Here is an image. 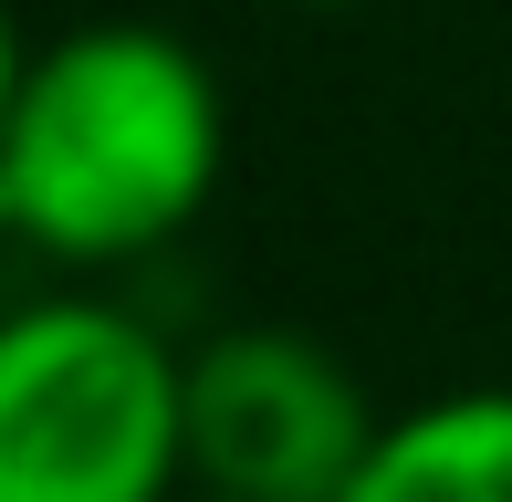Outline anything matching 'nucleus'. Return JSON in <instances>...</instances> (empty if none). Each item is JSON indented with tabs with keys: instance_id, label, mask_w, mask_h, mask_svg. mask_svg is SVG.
I'll return each mask as SVG.
<instances>
[{
	"instance_id": "obj_1",
	"label": "nucleus",
	"mask_w": 512,
	"mask_h": 502,
	"mask_svg": "<svg viewBox=\"0 0 512 502\" xmlns=\"http://www.w3.org/2000/svg\"><path fill=\"white\" fill-rule=\"evenodd\" d=\"M230 168V95L168 21H74L32 42L0 116V241L63 283L178 251Z\"/></svg>"
},
{
	"instance_id": "obj_2",
	"label": "nucleus",
	"mask_w": 512,
	"mask_h": 502,
	"mask_svg": "<svg viewBox=\"0 0 512 502\" xmlns=\"http://www.w3.org/2000/svg\"><path fill=\"white\" fill-rule=\"evenodd\" d=\"M178 346L105 283H53L0 314V502H178L189 419Z\"/></svg>"
},
{
	"instance_id": "obj_3",
	"label": "nucleus",
	"mask_w": 512,
	"mask_h": 502,
	"mask_svg": "<svg viewBox=\"0 0 512 502\" xmlns=\"http://www.w3.org/2000/svg\"><path fill=\"white\" fill-rule=\"evenodd\" d=\"M189 492L220 502H335L377 450L387 408L304 325H209L178 367Z\"/></svg>"
},
{
	"instance_id": "obj_4",
	"label": "nucleus",
	"mask_w": 512,
	"mask_h": 502,
	"mask_svg": "<svg viewBox=\"0 0 512 502\" xmlns=\"http://www.w3.org/2000/svg\"><path fill=\"white\" fill-rule=\"evenodd\" d=\"M335 502H512V387L398 408Z\"/></svg>"
},
{
	"instance_id": "obj_5",
	"label": "nucleus",
	"mask_w": 512,
	"mask_h": 502,
	"mask_svg": "<svg viewBox=\"0 0 512 502\" xmlns=\"http://www.w3.org/2000/svg\"><path fill=\"white\" fill-rule=\"evenodd\" d=\"M21 63H32V42H21L11 0H0V116H11V95H21Z\"/></svg>"
},
{
	"instance_id": "obj_6",
	"label": "nucleus",
	"mask_w": 512,
	"mask_h": 502,
	"mask_svg": "<svg viewBox=\"0 0 512 502\" xmlns=\"http://www.w3.org/2000/svg\"><path fill=\"white\" fill-rule=\"evenodd\" d=\"M293 11H366V0H293Z\"/></svg>"
},
{
	"instance_id": "obj_7",
	"label": "nucleus",
	"mask_w": 512,
	"mask_h": 502,
	"mask_svg": "<svg viewBox=\"0 0 512 502\" xmlns=\"http://www.w3.org/2000/svg\"><path fill=\"white\" fill-rule=\"evenodd\" d=\"M178 502H220V492H178Z\"/></svg>"
}]
</instances>
